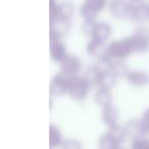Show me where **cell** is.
<instances>
[{
	"instance_id": "1",
	"label": "cell",
	"mask_w": 149,
	"mask_h": 149,
	"mask_svg": "<svg viewBox=\"0 0 149 149\" xmlns=\"http://www.w3.org/2000/svg\"><path fill=\"white\" fill-rule=\"evenodd\" d=\"M133 53H136V48H135L132 35L123 39L112 41L108 45V55L112 59L124 60Z\"/></svg>"
},
{
	"instance_id": "2",
	"label": "cell",
	"mask_w": 149,
	"mask_h": 149,
	"mask_svg": "<svg viewBox=\"0 0 149 149\" xmlns=\"http://www.w3.org/2000/svg\"><path fill=\"white\" fill-rule=\"evenodd\" d=\"M91 86L87 83L84 77L74 76L70 78V85H68V94L72 99L76 101H83L88 96Z\"/></svg>"
},
{
	"instance_id": "3",
	"label": "cell",
	"mask_w": 149,
	"mask_h": 149,
	"mask_svg": "<svg viewBox=\"0 0 149 149\" xmlns=\"http://www.w3.org/2000/svg\"><path fill=\"white\" fill-rule=\"evenodd\" d=\"M110 15L116 19H129L131 13L130 0H111L108 3Z\"/></svg>"
},
{
	"instance_id": "4",
	"label": "cell",
	"mask_w": 149,
	"mask_h": 149,
	"mask_svg": "<svg viewBox=\"0 0 149 149\" xmlns=\"http://www.w3.org/2000/svg\"><path fill=\"white\" fill-rule=\"evenodd\" d=\"M131 13L129 19L134 23H145L149 21V7L148 3H145L143 0L130 1Z\"/></svg>"
},
{
	"instance_id": "5",
	"label": "cell",
	"mask_w": 149,
	"mask_h": 149,
	"mask_svg": "<svg viewBox=\"0 0 149 149\" xmlns=\"http://www.w3.org/2000/svg\"><path fill=\"white\" fill-rule=\"evenodd\" d=\"M60 63V68H61V74L68 78L78 76L82 68V62L79 57L72 54H68Z\"/></svg>"
},
{
	"instance_id": "6",
	"label": "cell",
	"mask_w": 149,
	"mask_h": 149,
	"mask_svg": "<svg viewBox=\"0 0 149 149\" xmlns=\"http://www.w3.org/2000/svg\"><path fill=\"white\" fill-rule=\"evenodd\" d=\"M136 53H144L149 48V27L141 26L132 35Z\"/></svg>"
},
{
	"instance_id": "7",
	"label": "cell",
	"mask_w": 149,
	"mask_h": 149,
	"mask_svg": "<svg viewBox=\"0 0 149 149\" xmlns=\"http://www.w3.org/2000/svg\"><path fill=\"white\" fill-rule=\"evenodd\" d=\"M70 78L64 76L63 74H58L52 78L49 85V90L51 95L62 96L68 93Z\"/></svg>"
},
{
	"instance_id": "8",
	"label": "cell",
	"mask_w": 149,
	"mask_h": 149,
	"mask_svg": "<svg viewBox=\"0 0 149 149\" xmlns=\"http://www.w3.org/2000/svg\"><path fill=\"white\" fill-rule=\"evenodd\" d=\"M68 50L65 45L61 41V38L50 36V56L55 62H60L66 55Z\"/></svg>"
},
{
	"instance_id": "9",
	"label": "cell",
	"mask_w": 149,
	"mask_h": 149,
	"mask_svg": "<svg viewBox=\"0 0 149 149\" xmlns=\"http://www.w3.org/2000/svg\"><path fill=\"white\" fill-rule=\"evenodd\" d=\"M72 27L70 19L56 17L50 21V36H55L58 38H62L70 32Z\"/></svg>"
},
{
	"instance_id": "10",
	"label": "cell",
	"mask_w": 149,
	"mask_h": 149,
	"mask_svg": "<svg viewBox=\"0 0 149 149\" xmlns=\"http://www.w3.org/2000/svg\"><path fill=\"white\" fill-rule=\"evenodd\" d=\"M126 80L133 87H145L149 84V74L141 70H129Z\"/></svg>"
},
{
	"instance_id": "11",
	"label": "cell",
	"mask_w": 149,
	"mask_h": 149,
	"mask_svg": "<svg viewBox=\"0 0 149 149\" xmlns=\"http://www.w3.org/2000/svg\"><path fill=\"white\" fill-rule=\"evenodd\" d=\"M86 50L89 55L97 58V59L108 55V45H106L104 41H99V40L93 39V38L91 39V41L87 43Z\"/></svg>"
},
{
	"instance_id": "12",
	"label": "cell",
	"mask_w": 149,
	"mask_h": 149,
	"mask_svg": "<svg viewBox=\"0 0 149 149\" xmlns=\"http://www.w3.org/2000/svg\"><path fill=\"white\" fill-rule=\"evenodd\" d=\"M124 129H125V133H126L127 138L133 139V140L141 138L143 135H145L140 120L133 118V120H128V122L125 124Z\"/></svg>"
},
{
	"instance_id": "13",
	"label": "cell",
	"mask_w": 149,
	"mask_h": 149,
	"mask_svg": "<svg viewBox=\"0 0 149 149\" xmlns=\"http://www.w3.org/2000/svg\"><path fill=\"white\" fill-rule=\"evenodd\" d=\"M112 29L111 26L106 22H97V24L95 25L94 28L93 34H92L91 38L99 41H104L108 40L111 36Z\"/></svg>"
},
{
	"instance_id": "14",
	"label": "cell",
	"mask_w": 149,
	"mask_h": 149,
	"mask_svg": "<svg viewBox=\"0 0 149 149\" xmlns=\"http://www.w3.org/2000/svg\"><path fill=\"white\" fill-rule=\"evenodd\" d=\"M94 100H95L96 104L98 106H100L101 108L107 107V106L111 105V102H112L111 89L99 87V89L96 91L95 95H94Z\"/></svg>"
},
{
	"instance_id": "15",
	"label": "cell",
	"mask_w": 149,
	"mask_h": 149,
	"mask_svg": "<svg viewBox=\"0 0 149 149\" xmlns=\"http://www.w3.org/2000/svg\"><path fill=\"white\" fill-rule=\"evenodd\" d=\"M101 70L96 64H93V65L88 66V68L84 72L83 77L91 87L92 86H98L100 77H101Z\"/></svg>"
},
{
	"instance_id": "16",
	"label": "cell",
	"mask_w": 149,
	"mask_h": 149,
	"mask_svg": "<svg viewBox=\"0 0 149 149\" xmlns=\"http://www.w3.org/2000/svg\"><path fill=\"white\" fill-rule=\"evenodd\" d=\"M101 120L106 126L111 127L118 124V112L114 106L109 105L107 107L102 108L101 112Z\"/></svg>"
},
{
	"instance_id": "17",
	"label": "cell",
	"mask_w": 149,
	"mask_h": 149,
	"mask_svg": "<svg viewBox=\"0 0 149 149\" xmlns=\"http://www.w3.org/2000/svg\"><path fill=\"white\" fill-rule=\"evenodd\" d=\"M74 15V4L70 0H63L58 4L57 17L70 19Z\"/></svg>"
},
{
	"instance_id": "18",
	"label": "cell",
	"mask_w": 149,
	"mask_h": 149,
	"mask_svg": "<svg viewBox=\"0 0 149 149\" xmlns=\"http://www.w3.org/2000/svg\"><path fill=\"white\" fill-rule=\"evenodd\" d=\"M122 143L118 142L113 137H111L107 132L99 137L98 147L99 149H118Z\"/></svg>"
},
{
	"instance_id": "19",
	"label": "cell",
	"mask_w": 149,
	"mask_h": 149,
	"mask_svg": "<svg viewBox=\"0 0 149 149\" xmlns=\"http://www.w3.org/2000/svg\"><path fill=\"white\" fill-rule=\"evenodd\" d=\"M116 74L112 72L111 70H104L101 72V77L99 80V85L98 87H102V88H108V89H111L116 83Z\"/></svg>"
},
{
	"instance_id": "20",
	"label": "cell",
	"mask_w": 149,
	"mask_h": 149,
	"mask_svg": "<svg viewBox=\"0 0 149 149\" xmlns=\"http://www.w3.org/2000/svg\"><path fill=\"white\" fill-rule=\"evenodd\" d=\"M62 142V134L60 130L54 125H51L49 127V145L51 148L54 147L61 146Z\"/></svg>"
},
{
	"instance_id": "21",
	"label": "cell",
	"mask_w": 149,
	"mask_h": 149,
	"mask_svg": "<svg viewBox=\"0 0 149 149\" xmlns=\"http://www.w3.org/2000/svg\"><path fill=\"white\" fill-rule=\"evenodd\" d=\"M110 70L116 74V77H126L129 72V68L127 63L122 59H112Z\"/></svg>"
},
{
	"instance_id": "22",
	"label": "cell",
	"mask_w": 149,
	"mask_h": 149,
	"mask_svg": "<svg viewBox=\"0 0 149 149\" xmlns=\"http://www.w3.org/2000/svg\"><path fill=\"white\" fill-rule=\"evenodd\" d=\"M107 133L120 143H122L123 141L125 140V138H127L124 127L120 126L118 124L114 125V126H111V127H108Z\"/></svg>"
},
{
	"instance_id": "23",
	"label": "cell",
	"mask_w": 149,
	"mask_h": 149,
	"mask_svg": "<svg viewBox=\"0 0 149 149\" xmlns=\"http://www.w3.org/2000/svg\"><path fill=\"white\" fill-rule=\"evenodd\" d=\"M80 15H81L83 21H96L97 15L99 13L97 11L93 10L92 8H90L88 5H86L83 2V4L80 7Z\"/></svg>"
},
{
	"instance_id": "24",
	"label": "cell",
	"mask_w": 149,
	"mask_h": 149,
	"mask_svg": "<svg viewBox=\"0 0 149 149\" xmlns=\"http://www.w3.org/2000/svg\"><path fill=\"white\" fill-rule=\"evenodd\" d=\"M86 5L92 8L93 10L97 11L98 13L102 11L109 3V0H85L84 1Z\"/></svg>"
},
{
	"instance_id": "25",
	"label": "cell",
	"mask_w": 149,
	"mask_h": 149,
	"mask_svg": "<svg viewBox=\"0 0 149 149\" xmlns=\"http://www.w3.org/2000/svg\"><path fill=\"white\" fill-rule=\"evenodd\" d=\"M96 24H97V21H83V24L81 26V31L83 32L84 35L91 37Z\"/></svg>"
},
{
	"instance_id": "26",
	"label": "cell",
	"mask_w": 149,
	"mask_h": 149,
	"mask_svg": "<svg viewBox=\"0 0 149 149\" xmlns=\"http://www.w3.org/2000/svg\"><path fill=\"white\" fill-rule=\"evenodd\" d=\"M61 149H83V146L76 139H66L62 142Z\"/></svg>"
},
{
	"instance_id": "27",
	"label": "cell",
	"mask_w": 149,
	"mask_h": 149,
	"mask_svg": "<svg viewBox=\"0 0 149 149\" xmlns=\"http://www.w3.org/2000/svg\"><path fill=\"white\" fill-rule=\"evenodd\" d=\"M131 149H149V140L144 138H138L133 140Z\"/></svg>"
},
{
	"instance_id": "28",
	"label": "cell",
	"mask_w": 149,
	"mask_h": 149,
	"mask_svg": "<svg viewBox=\"0 0 149 149\" xmlns=\"http://www.w3.org/2000/svg\"><path fill=\"white\" fill-rule=\"evenodd\" d=\"M58 2L57 0H49V13H50V21L57 17V10H58Z\"/></svg>"
},
{
	"instance_id": "29",
	"label": "cell",
	"mask_w": 149,
	"mask_h": 149,
	"mask_svg": "<svg viewBox=\"0 0 149 149\" xmlns=\"http://www.w3.org/2000/svg\"><path fill=\"white\" fill-rule=\"evenodd\" d=\"M141 124H142L143 130L145 134H149V108H147L141 118Z\"/></svg>"
},
{
	"instance_id": "30",
	"label": "cell",
	"mask_w": 149,
	"mask_h": 149,
	"mask_svg": "<svg viewBox=\"0 0 149 149\" xmlns=\"http://www.w3.org/2000/svg\"><path fill=\"white\" fill-rule=\"evenodd\" d=\"M118 149H126V148H124V147H122V146H120V148H118Z\"/></svg>"
},
{
	"instance_id": "31",
	"label": "cell",
	"mask_w": 149,
	"mask_h": 149,
	"mask_svg": "<svg viewBox=\"0 0 149 149\" xmlns=\"http://www.w3.org/2000/svg\"><path fill=\"white\" fill-rule=\"evenodd\" d=\"M130 1H137V0H130Z\"/></svg>"
},
{
	"instance_id": "32",
	"label": "cell",
	"mask_w": 149,
	"mask_h": 149,
	"mask_svg": "<svg viewBox=\"0 0 149 149\" xmlns=\"http://www.w3.org/2000/svg\"><path fill=\"white\" fill-rule=\"evenodd\" d=\"M148 7H149V3H148Z\"/></svg>"
}]
</instances>
